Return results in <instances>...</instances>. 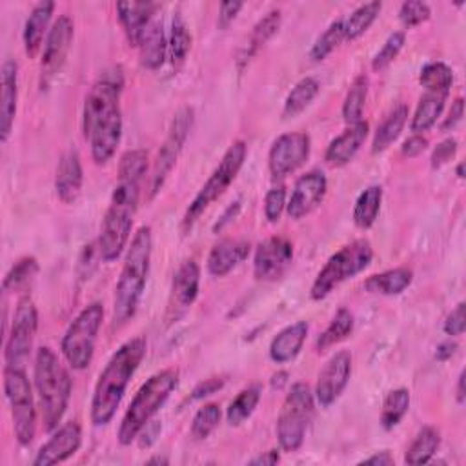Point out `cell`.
<instances>
[{
  "mask_svg": "<svg viewBox=\"0 0 466 466\" xmlns=\"http://www.w3.org/2000/svg\"><path fill=\"white\" fill-rule=\"evenodd\" d=\"M148 152L130 150L121 157L117 185L114 188L110 206L106 209L99 235V256L112 263L128 248L133 219L138 208L140 186L148 171Z\"/></svg>",
  "mask_w": 466,
  "mask_h": 466,
  "instance_id": "6da1fadb",
  "label": "cell"
},
{
  "mask_svg": "<svg viewBox=\"0 0 466 466\" xmlns=\"http://www.w3.org/2000/svg\"><path fill=\"white\" fill-rule=\"evenodd\" d=\"M124 88V74L119 66L106 69L90 88L84 112L83 131L90 142L91 159L95 164H106L117 154L122 138L121 97Z\"/></svg>",
  "mask_w": 466,
  "mask_h": 466,
  "instance_id": "7a4b0ae2",
  "label": "cell"
},
{
  "mask_svg": "<svg viewBox=\"0 0 466 466\" xmlns=\"http://www.w3.org/2000/svg\"><path fill=\"white\" fill-rule=\"evenodd\" d=\"M146 350L148 344L145 337H133L126 341L107 361L99 375L91 398L90 417L95 426H106L112 423L124 399L131 377L146 357Z\"/></svg>",
  "mask_w": 466,
  "mask_h": 466,
  "instance_id": "3957f363",
  "label": "cell"
},
{
  "mask_svg": "<svg viewBox=\"0 0 466 466\" xmlns=\"http://www.w3.org/2000/svg\"><path fill=\"white\" fill-rule=\"evenodd\" d=\"M154 249V235L150 226H140L128 246V254L115 286L114 322L122 327L135 315L138 303L146 288Z\"/></svg>",
  "mask_w": 466,
  "mask_h": 466,
  "instance_id": "277c9868",
  "label": "cell"
},
{
  "mask_svg": "<svg viewBox=\"0 0 466 466\" xmlns=\"http://www.w3.org/2000/svg\"><path fill=\"white\" fill-rule=\"evenodd\" d=\"M35 388L39 393L43 424L46 432H53L59 428L71 399V390H74V381L67 368L59 359V355L50 348H39L35 355Z\"/></svg>",
  "mask_w": 466,
  "mask_h": 466,
  "instance_id": "5b68a950",
  "label": "cell"
},
{
  "mask_svg": "<svg viewBox=\"0 0 466 466\" xmlns=\"http://www.w3.org/2000/svg\"><path fill=\"white\" fill-rule=\"evenodd\" d=\"M178 377H181V374H178L177 368H166L154 374L140 386L119 426L117 438L122 446L131 445L138 438L140 430L150 421H154L155 414L164 407V403L178 386Z\"/></svg>",
  "mask_w": 466,
  "mask_h": 466,
  "instance_id": "8992f818",
  "label": "cell"
},
{
  "mask_svg": "<svg viewBox=\"0 0 466 466\" xmlns=\"http://www.w3.org/2000/svg\"><path fill=\"white\" fill-rule=\"evenodd\" d=\"M374 259V248L367 239H357L336 252L317 273L310 296L313 301L327 299L337 286L365 272Z\"/></svg>",
  "mask_w": 466,
  "mask_h": 466,
  "instance_id": "52a82bcc",
  "label": "cell"
},
{
  "mask_svg": "<svg viewBox=\"0 0 466 466\" xmlns=\"http://www.w3.org/2000/svg\"><path fill=\"white\" fill-rule=\"evenodd\" d=\"M248 155V146L244 140H235L233 145L226 150L223 155L219 166L213 170V173L208 177V181L202 185L199 194L190 202L185 217H183V230L190 232L194 225L199 221L201 215L215 202L225 195V192L232 186V183L237 178L239 171L244 166Z\"/></svg>",
  "mask_w": 466,
  "mask_h": 466,
  "instance_id": "ba28073f",
  "label": "cell"
},
{
  "mask_svg": "<svg viewBox=\"0 0 466 466\" xmlns=\"http://www.w3.org/2000/svg\"><path fill=\"white\" fill-rule=\"evenodd\" d=\"M315 396L306 383H296L286 393V399L277 417V441L280 450L297 452L306 438V430L313 419Z\"/></svg>",
  "mask_w": 466,
  "mask_h": 466,
  "instance_id": "9c48e42d",
  "label": "cell"
},
{
  "mask_svg": "<svg viewBox=\"0 0 466 466\" xmlns=\"http://www.w3.org/2000/svg\"><path fill=\"white\" fill-rule=\"evenodd\" d=\"M104 320V306L100 303L88 304L67 327L60 350L66 363L74 370H86L95 353V344Z\"/></svg>",
  "mask_w": 466,
  "mask_h": 466,
  "instance_id": "30bf717a",
  "label": "cell"
},
{
  "mask_svg": "<svg viewBox=\"0 0 466 466\" xmlns=\"http://www.w3.org/2000/svg\"><path fill=\"white\" fill-rule=\"evenodd\" d=\"M4 391L12 408L15 438L19 445L28 446L37 434V410L26 368L4 367Z\"/></svg>",
  "mask_w": 466,
  "mask_h": 466,
  "instance_id": "8fae6325",
  "label": "cell"
},
{
  "mask_svg": "<svg viewBox=\"0 0 466 466\" xmlns=\"http://www.w3.org/2000/svg\"><path fill=\"white\" fill-rule=\"evenodd\" d=\"M194 126V110L190 106H183L181 110H178L171 121L168 137L164 140V145L161 146L157 159L154 162L152 168V175H150V185H148V197L154 199L164 186L166 178L170 177L171 170L177 164L178 155H181L185 145H186V138L190 135V130Z\"/></svg>",
  "mask_w": 466,
  "mask_h": 466,
  "instance_id": "7c38bea8",
  "label": "cell"
},
{
  "mask_svg": "<svg viewBox=\"0 0 466 466\" xmlns=\"http://www.w3.org/2000/svg\"><path fill=\"white\" fill-rule=\"evenodd\" d=\"M39 328V312L29 297H22L15 308L12 330L4 346V361L12 368H26L35 336Z\"/></svg>",
  "mask_w": 466,
  "mask_h": 466,
  "instance_id": "4fadbf2b",
  "label": "cell"
},
{
  "mask_svg": "<svg viewBox=\"0 0 466 466\" xmlns=\"http://www.w3.org/2000/svg\"><path fill=\"white\" fill-rule=\"evenodd\" d=\"M74 35H75V26L71 17L60 15L53 22L48 37H46V43H44L43 60H41L39 86L43 91H46L53 84V81L62 71L71 43H74Z\"/></svg>",
  "mask_w": 466,
  "mask_h": 466,
  "instance_id": "5bb4252c",
  "label": "cell"
},
{
  "mask_svg": "<svg viewBox=\"0 0 466 466\" xmlns=\"http://www.w3.org/2000/svg\"><path fill=\"white\" fill-rule=\"evenodd\" d=\"M312 140L308 133L294 131L280 135L270 148L268 168L275 181L297 171L310 157Z\"/></svg>",
  "mask_w": 466,
  "mask_h": 466,
  "instance_id": "9a60e30c",
  "label": "cell"
},
{
  "mask_svg": "<svg viewBox=\"0 0 466 466\" xmlns=\"http://www.w3.org/2000/svg\"><path fill=\"white\" fill-rule=\"evenodd\" d=\"M351 377V353L346 350L337 351L332 355L328 363L322 367L317 377L315 384V401L320 405V408L332 407L348 386V381Z\"/></svg>",
  "mask_w": 466,
  "mask_h": 466,
  "instance_id": "2e32d148",
  "label": "cell"
},
{
  "mask_svg": "<svg viewBox=\"0 0 466 466\" xmlns=\"http://www.w3.org/2000/svg\"><path fill=\"white\" fill-rule=\"evenodd\" d=\"M292 261L294 244L286 237H270L256 249L254 275L265 282L277 280L292 266Z\"/></svg>",
  "mask_w": 466,
  "mask_h": 466,
  "instance_id": "e0dca14e",
  "label": "cell"
},
{
  "mask_svg": "<svg viewBox=\"0 0 466 466\" xmlns=\"http://www.w3.org/2000/svg\"><path fill=\"white\" fill-rule=\"evenodd\" d=\"M199 286H201L199 265L194 259L185 261L181 266H178L171 280L170 301L166 310L168 322H177L185 315L188 308H192V304L199 297Z\"/></svg>",
  "mask_w": 466,
  "mask_h": 466,
  "instance_id": "ac0fdd59",
  "label": "cell"
},
{
  "mask_svg": "<svg viewBox=\"0 0 466 466\" xmlns=\"http://www.w3.org/2000/svg\"><path fill=\"white\" fill-rule=\"evenodd\" d=\"M328 192V178L320 170H312L297 178L294 192L290 195L288 204H286V213L290 219L299 221L310 215L322 201H325Z\"/></svg>",
  "mask_w": 466,
  "mask_h": 466,
  "instance_id": "d6986e66",
  "label": "cell"
},
{
  "mask_svg": "<svg viewBox=\"0 0 466 466\" xmlns=\"http://www.w3.org/2000/svg\"><path fill=\"white\" fill-rule=\"evenodd\" d=\"M83 445V428L77 421H69L53 430L48 443L41 446L33 459L35 466H51L75 455Z\"/></svg>",
  "mask_w": 466,
  "mask_h": 466,
  "instance_id": "ffe728a7",
  "label": "cell"
},
{
  "mask_svg": "<svg viewBox=\"0 0 466 466\" xmlns=\"http://www.w3.org/2000/svg\"><path fill=\"white\" fill-rule=\"evenodd\" d=\"M0 84H3V97H0V140H3V145H6L13 130L19 100V64L15 60H4Z\"/></svg>",
  "mask_w": 466,
  "mask_h": 466,
  "instance_id": "44dd1931",
  "label": "cell"
},
{
  "mask_svg": "<svg viewBox=\"0 0 466 466\" xmlns=\"http://www.w3.org/2000/svg\"><path fill=\"white\" fill-rule=\"evenodd\" d=\"M84 183V171L81 155L77 150L66 152L57 166V177H55V190L59 199L64 204H74L81 192Z\"/></svg>",
  "mask_w": 466,
  "mask_h": 466,
  "instance_id": "7402d4cb",
  "label": "cell"
},
{
  "mask_svg": "<svg viewBox=\"0 0 466 466\" xmlns=\"http://www.w3.org/2000/svg\"><path fill=\"white\" fill-rule=\"evenodd\" d=\"M368 130L370 126L367 121L350 124L339 137H336L330 142V146L327 148V154H325V161L334 168L346 166L365 145V140L368 137Z\"/></svg>",
  "mask_w": 466,
  "mask_h": 466,
  "instance_id": "603a6c76",
  "label": "cell"
},
{
  "mask_svg": "<svg viewBox=\"0 0 466 466\" xmlns=\"http://www.w3.org/2000/svg\"><path fill=\"white\" fill-rule=\"evenodd\" d=\"M157 8L159 6L154 3H119L117 4V15H119L121 26L126 33V39L130 46L138 48L148 26L154 20Z\"/></svg>",
  "mask_w": 466,
  "mask_h": 466,
  "instance_id": "cb8c5ba5",
  "label": "cell"
},
{
  "mask_svg": "<svg viewBox=\"0 0 466 466\" xmlns=\"http://www.w3.org/2000/svg\"><path fill=\"white\" fill-rule=\"evenodd\" d=\"M249 252H252V246H249V242L246 241H233V239L221 241L219 244H215L211 248L206 261V268L213 277H225L232 270H235L241 263H244Z\"/></svg>",
  "mask_w": 466,
  "mask_h": 466,
  "instance_id": "d4e9b609",
  "label": "cell"
},
{
  "mask_svg": "<svg viewBox=\"0 0 466 466\" xmlns=\"http://www.w3.org/2000/svg\"><path fill=\"white\" fill-rule=\"evenodd\" d=\"M55 12V3H39L35 6L24 24V33H22V39H24V50L26 55L29 59L37 57V53L43 48L44 37H48L50 33V20L53 17Z\"/></svg>",
  "mask_w": 466,
  "mask_h": 466,
  "instance_id": "484cf974",
  "label": "cell"
},
{
  "mask_svg": "<svg viewBox=\"0 0 466 466\" xmlns=\"http://www.w3.org/2000/svg\"><path fill=\"white\" fill-rule=\"evenodd\" d=\"M308 330V322L304 320H297L294 325L280 330L270 344V359L277 365L294 361L306 341Z\"/></svg>",
  "mask_w": 466,
  "mask_h": 466,
  "instance_id": "4316f807",
  "label": "cell"
},
{
  "mask_svg": "<svg viewBox=\"0 0 466 466\" xmlns=\"http://www.w3.org/2000/svg\"><path fill=\"white\" fill-rule=\"evenodd\" d=\"M280 22H282L280 10H272L256 24L252 35H249L246 48L242 50V53L237 59L239 69H244L249 64V60H252L259 53V50L273 37V35L280 28Z\"/></svg>",
  "mask_w": 466,
  "mask_h": 466,
  "instance_id": "83f0119b",
  "label": "cell"
},
{
  "mask_svg": "<svg viewBox=\"0 0 466 466\" xmlns=\"http://www.w3.org/2000/svg\"><path fill=\"white\" fill-rule=\"evenodd\" d=\"M140 62L148 69H159L168 55V39L161 20H152L140 44Z\"/></svg>",
  "mask_w": 466,
  "mask_h": 466,
  "instance_id": "f1b7e54d",
  "label": "cell"
},
{
  "mask_svg": "<svg viewBox=\"0 0 466 466\" xmlns=\"http://www.w3.org/2000/svg\"><path fill=\"white\" fill-rule=\"evenodd\" d=\"M414 280V272L408 268H393L383 273H375L367 279L365 288L370 294L377 296H399L403 294Z\"/></svg>",
  "mask_w": 466,
  "mask_h": 466,
  "instance_id": "f546056e",
  "label": "cell"
},
{
  "mask_svg": "<svg viewBox=\"0 0 466 466\" xmlns=\"http://www.w3.org/2000/svg\"><path fill=\"white\" fill-rule=\"evenodd\" d=\"M408 117H410L408 106L399 104V106L393 107V110L386 115V119L381 122V126L375 131V137L372 142V152L381 154L386 148H390L393 142L399 138Z\"/></svg>",
  "mask_w": 466,
  "mask_h": 466,
  "instance_id": "4dcf8cb0",
  "label": "cell"
},
{
  "mask_svg": "<svg viewBox=\"0 0 466 466\" xmlns=\"http://www.w3.org/2000/svg\"><path fill=\"white\" fill-rule=\"evenodd\" d=\"M446 97L448 95H443V93H426L421 97L419 104H417V110L412 117V124H410V130L414 133H423V131H428L430 128H432L438 119L441 117L443 110H445V102H446Z\"/></svg>",
  "mask_w": 466,
  "mask_h": 466,
  "instance_id": "1f68e13d",
  "label": "cell"
},
{
  "mask_svg": "<svg viewBox=\"0 0 466 466\" xmlns=\"http://www.w3.org/2000/svg\"><path fill=\"white\" fill-rule=\"evenodd\" d=\"M319 90H320V84L317 79H313V77L301 79L284 100L282 117L284 119H296L297 115H301L306 107L313 102V99L319 95Z\"/></svg>",
  "mask_w": 466,
  "mask_h": 466,
  "instance_id": "d6a6232c",
  "label": "cell"
},
{
  "mask_svg": "<svg viewBox=\"0 0 466 466\" xmlns=\"http://www.w3.org/2000/svg\"><path fill=\"white\" fill-rule=\"evenodd\" d=\"M381 204H383V188L377 185L367 188L359 195V199L355 201V206H353L355 226L361 228V230L372 228L379 217Z\"/></svg>",
  "mask_w": 466,
  "mask_h": 466,
  "instance_id": "836d02e7",
  "label": "cell"
},
{
  "mask_svg": "<svg viewBox=\"0 0 466 466\" xmlns=\"http://www.w3.org/2000/svg\"><path fill=\"white\" fill-rule=\"evenodd\" d=\"M441 445V434L434 426H424L410 445L405 462L407 464H426L432 461Z\"/></svg>",
  "mask_w": 466,
  "mask_h": 466,
  "instance_id": "e575fe53",
  "label": "cell"
},
{
  "mask_svg": "<svg viewBox=\"0 0 466 466\" xmlns=\"http://www.w3.org/2000/svg\"><path fill=\"white\" fill-rule=\"evenodd\" d=\"M353 325H355V319L353 313L348 308H339L336 317L332 319V322L328 325V328L322 332L317 339V351H327L332 346L339 344L341 341H344L346 337L351 336L353 332Z\"/></svg>",
  "mask_w": 466,
  "mask_h": 466,
  "instance_id": "d590c367",
  "label": "cell"
},
{
  "mask_svg": "<svg viewBox=\"0 0 466 466\" xmlns=\"http://www.w3.org/2000/svg\"><path fill=\"white\" fill-rule=\"evenodd\" d=\"M190 50H192V35L188 31V26H186L185 19L181 17V13H175L173 22H171V33H170V39H168L170 62L175 67L183 66Z\"/></svg>",
  "mask_w": 466,
  "mask_h": 466,
  "instance_id": "8d00e7d4",
  "label": "cell"
},
{
  "mask_svg": "<svg viewBox=\"0 0 466 466\" xmlns=\"http://www.w3.org/2000/svg\"><path fill=\"white\" fill-rule=\"evenodd\" d=\"M419 83L426 90V93L448 95L454 84V71L445 62H428L421 69Z\"/></svg>",
  "mask_w": 466,
  "mask_h": 466,
  "instance_id": "74e56055",
  "label": "cell"
},
{
  "mask_svg": "<svg viewBox=\"0 0 466 466\" xmlns=\"http://www.w3.org/2000/svg\"><path fill=\"white\" fill-rule=\"evenodd\" d=\"M410 410V391L407 388L391 390L381 410V426L384 430L396 428Z\"/></svg>",
  "mask_w": 466,
  "mask_h": 466,
  "instance_id": "f35d334b",
  "label": "cell"
},
{
  "mask_svg": "<svg viewBox=\"0 0 466 466\" xmlns=\"http://www.w3.org/2000/svg\"><path fill=\"white\" fill-rule=\"evenodd\" d=\"M367 97H368V79L365 75H359L351 83L343 104V119L346 121L348 126L363 121Z\"/></svg>",
  "mask_w": 466,
  "mask_h": 466,
  "instance_id": "ab89813d",
  "label": "cell"
},
{
  "mask_svg": "<svg viewBox=\"0 0 466 466\" xmlns=\"http://www.w3.org/2000/svg\"><path fill=\"white\" fill-rule=\"evenodd\" d=\"M259 401H261V386L259 384L244 388L228 407V412H226L228 423L232 426L242 424L246 419L252 417Z\"/></svg>",
  "mask_w": 466,
  "mask_h": 466,
  "instance_id": "60d3db41",
  "label": "cell"
},
{
  "mask_svg": "<svg viewBox=\"0 0 466 466\" xmlns=\"http://www.w3.org/2000/svg\"><path fill=\"white\" fill-rule=\"evenodd\" d=\"M383 10L381 3H368L357 8L346 20H344V37L346 41H355L359 39L361 35H365L370 26L375 22Z\"/></svg>",
  "mask_w": 466,
  "mask_h": 466,
  "instance_id": "b9f144b4",
  "label": "cell"
},
{
  "mask_svg": "<svg viewBox=\"0 0 466 466\" xmlns=\"http://www.w3.org/2000/svg\"><path fill=\"white\" fill-rule=\"evenodd\" d=\"M346 41L344 37V20H336L332 22L325 33L315 41V44L310 50V59L313 62L325 60L332 51H336L343 43Z\"/></svg>",
  "mask_w": 466,
  "mask_h": 466,
  "instance_id": "7bdbcfd3",
  "label": "cell"
},
{
  "mask_svg": "<svg viewBox=\"0 0 466 466\" xmlns=\"http://www.w3.org/2000/svg\"><path fill=\"white\" fill-rule=\"evenodd\" d=\"M221 417H223V412L217 403L204 405L202 408H199V412L195 414L192 421V436L197 441L208 439L213 434V430L219 426Z\"/></svg>",
  "mask_w": 466,
  "mask_h": 466,
  "instance_id": "ee69618b",
  "label": "cell"
},
{
  "mask_svg": "<svg viewBox=\"0 0 466 466\" xmlns=\"http://www.w3.org/2000/svg\"><path fill=\"white\" fill-rule=\"evenodd\" d=\"M39 272V263L35 257H24L13 265V268L6 273L3 288L6 294L20 290Z\"/></svg>",
  "mask_w": 466,
  "mask_h": 466,
  "instance_id": "f6af8a7d",
  "label": "cell"
},
{
  "mask_svg": "<svg viewBox=\"0 0 466 466\" xmlns=\"http://www.w3.org/2000/svg\"><path fill=\"white\" fill-rule=\"evenodd\" d=\"M405 33L403 31H393L390 37L386 39V43L383 44V48L379 50V53L374 57L372 60V69L374 71H383L386 69L393 60L398 59V55L401 53L403 46H405Z\"/></svg>",
  "mask_w": 466,
  "mask_h": 466,
  "instance_id": "bcb514c9",
  "label": "cell"
},
{
  "mask_svg": "<svg viewBox=\"0 0 466 466\" xmlns=\"http://www.w3.org/2000/svg\"><path fill=\"white\" fill-rule=\"evenodd\" d=\"M430 15H432V10H430L426 3H419V0H410V3H405L399 10V20L405 28H415L426 22Z\"/></svg>",
  "mask_w": 466,
  "mask_h": 466,
  "instance_id": "7dc6e473",
  "label": "cell"
},
{
  "mask_svg": "<svg viewBox=\"0 0 466 466\" xmlns=\"http://www.w3.org/2000/svg\"><path fill=\"white\" fill-rule=\"evenodd\" d=\"M286 188L284 186H275L272 188L266 197H265V217L268 219V223H279L282 213L286 209Z\"/></svg>",
  "mask_w": 466,
  "mask_h": 466,
  "instance_id": "c3c4849f",
  "label": "cell"
},
{
  "mask_svg": "<svg viewBox=\"0 0 466 466\" xmlns=\"http://www.w3.org/2000/svg\"><path fill=\"white\" fill-rule=\"evenodd\" d=\"M464 308L466 304L464 303H459L446 317L445 325H443V330L446 336L450 337H459L464 334V328H466V317H464Z\"/></svg>",
  "mask_w": 466,
  "mask_h": 466,
  "instance_id": "681fc988",
  "label": "cell"
},
{
  "mask_svg": "<svg viewBox=\"0 0 466 466\" xmlns=\"http://www.w3.org/2000/svg\"><path fill=\"white\" fill-rule=\"evenodd\" d=\"M226 379L225 377H209V379H204L202 383H199L194 391H192V401H201L204 398H209L213 396V393H217L223 386H225Z\"/></svg>",
  "mask_w": 466,
  "mask_h": 466,
  "instance_id": "f907efd6",
  "label": "cell"
},
{
  "mask_svg": "<svg viewBox=\"0 0 466 466\" xmlns=\"http://www.w3.org/2000/svg\"><path fill=\"white\" fill-rule=\"evenodd\" d=\"M455 154H457V142L454 138L443 140L432 154V168L445 166L448 161H452L455 157Z\"/></svg>",
  "mask_w": 466,
  "mask_h": 466,
  "instance_id": "816d5d0a",
  "label": "cell"
},
{
  "mask_svg": "<svg viewBox=\"0 0 466 466\" xmlns=\"http://www.w3.org/2000/svg\"><path fill=\"white\" fill-rule=\"evenodd\" d=\"M242 8H244L242 3H223L219 8V19H217L219 29H228Z\"/></svg>",
  "mask_w": 466,
  "mask_h": 466,
  "instance_id": "f5cc1de1",
  "label": "cell"
},
{
  "mask_svg": "<svg viewBox=\"0 0 466 466\" xmlns=\"http://www.w3.org/2000/svg\"><path fill=\"white\" fill-rule=\"evenodd\" d=\"M428 146V140L419 135V133H414L410 138L405 140V145L401 146V154L408 159H414V157H419Z\"/></svg>",
  "mask_w": 466,
  "mask_h": 466,
  "instance_id": "db71d44e",
  "label": "cell"
},
{
  "mask_svg": "<svg viewBox=\"0 0 466 466\" xmlns=\"http://www.w3.org/2000/svg\"><path fill=\"white\" fill-rule=\"evenodd\" d=\"M462 115H464V100L459 97V99L454 100V104H452V107H450V112H448V117H446L445 122L441 124V130H443V131L454 130V128L461 122Z\"/></svg>",
  "mask_w": 466,
  "mask_h": 466,
  "instance_id": "11a10c76",
  "label": "cell"
},
{
  "mask_svg": "<svg viewBox=\"0 0 466 466\" xmlns=\"http://www.w3.org/2000/svg\"><path fill=\"white\" fill-rule=\"evenodd\" d=\"M239 211H241V201H235V202H232L226 209H225V213L221 215V217H219V221L217 223H215L213 225V233H219V232H223L230 223H233L235 221V217H237V215H239Z\"/></svg>",
  "mask_w": 466,
  "mask_h": 466,
  "instance_id": "9f6ffc18",
  "label": "cell"
},
{
  "mask_svg": "<svg viewBox=\"0 0 466 466\" xmlns=\"http://www.w3.org/2000/svg\"><path fill=\"white\" fill-rule=\"evenodd\" d=\"M455 350H457V344H455V343H452V341L441 343V344L438 346V350H436V359L441 361V363H445V361H448L450 357L455 353Z\"/></svg>",
  "mask_w": 466,
  "mask_h": 466,
  "instance_id": "6f0895ef",
  "label": "cell"
},
{
  "mask_svg": "<svg viewBox=\"0 0 466 466\" xmlns=\"http://www.w3.org/2000/svg\"><path fill=\"white\" fill-rule=\"evenodd\" d=\"M279 461H280L279 450H268V452H265L263 455H259V457L249 461V464H263V466L268 464V466H272V464H277Z\"/></svg>",
  "mask_w": 466,
  "mask_h": 466,
  "instance_id": "680465c9",
  "label": "cell"
},
{
  "mask_svg": "<svg viewBox=\"0 0 466 466\" xmlns=\"http://www.w3.org/2000/svg\"><path fill=\"white\" fill-rule=\"evenodd\" d=\"M365 464H393V457L390 455V452H379L375 455H370L363 461Z\"/></svg>",
  "mask_w": 466,
  "mask_h": 466,
  "instance_id": "91938a15",
  "label": "cell"
},
{
  "mask_svg": "<svg viewBox=\"0 0 466 466\" xmlns=\"http://www.w3.org/2000/svg\"><path fill=\"white\" fill-rule=\"evenodd\" d=\"M466 399V393H464V372H461L459 379H457V403L462 405Z\"/></svg>",
  "mask_w": 466,
  "mask_h": 466,
  "instance_id": "94428289",
  "label": "cell"
},
{
  "mask_svg": "<svg viewBox=\"0 0 466 466\" xmlns=\"http://www.w3.org/2000/svg\"><path fill=\"white\" fill-rule=\"evenodd\" d=\"M286 381H288V374H286V372H279V374H275V375L272 377L273 388H282V386L286 384Z\"/></svg>",
  "mask_w": 466,
  "mask_h": 466,
  "instance_id": "6125c7cd",
  "label": "cell"
},
{
  "mask_svg": "<svg viewBox=\"0 0 466 466\" xmlns=\"http://www.w3.org/2000/svg\"><path fill=\"white\" fill-rule=\"evenodd\" d=\"M168 464V459H162V457H154V459H150L148 461V464Z\"/></svg>",
  "mask_w": 466,
  "mask_h": 466,
  "instance_id": "be15d7a7",
  "label": "cell"
},
{
  "mask_svg": "<svg viewBox=\"0 0 466 466\" xmlns=\"http://www.w3.org/2000/svg\"><path fill=\"white\" fill-rule=\"evenodd\" d=\"M462 168H464V164L461 162V164L457 166V177H459V178H464V170H462Z\"/></svg>",
  "mask_w": 466,
  "mask_h": 466,
  "instance_id": "e7e4bbea",
  "label": "cell"
}]
</instances>
